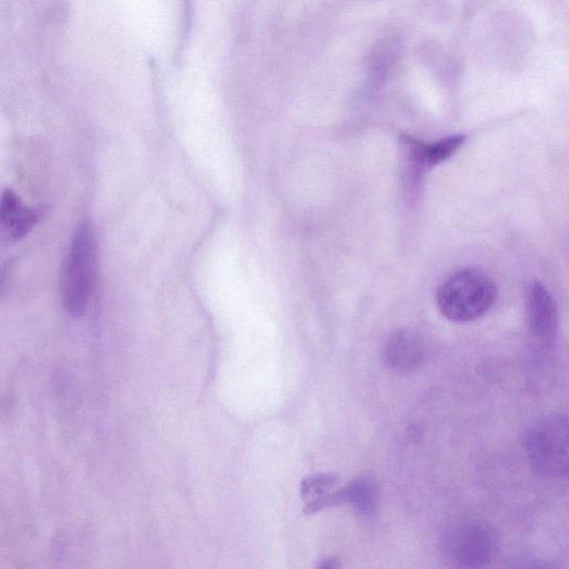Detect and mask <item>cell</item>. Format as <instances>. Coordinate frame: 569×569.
<instances>
[{
    "label": "cell",
    "instance_id": "obj_2",
    "mask_svg": "<svg viewBox=\"0 0 569 569\" xmlns=\"http://www.w3.org/2000/svg\"><path fill=\"white\" fill-rule=\"evenodd\" d=\"M498 532L488 521L462 518L445 529L440 549L445 559L458 568H481L489 565L498 551Z\"/></svg>",
    "mask_w": 569,
    "mask_h": 569
},
{
    "label": "cell",
    "instance_id": "obj_1",
    "mask_svg": "<svg viewBox=\"0 0 569 569\" xmlns=\"http://www.w3.org/2000/svg\"><path fill=\"white\" fill-rule=\"evenodd\" d=\"M497 299L492 280L475 269L460 270L438 288L437 305L441 315L453 322H469L486 315Z\"/></svg>",
    "mask_w": 569,
    "mask_h": 569
},
{
    "label": "cell",
    "instance_id": "obj_10",
    "mask_svg": "<svg viewBox=\"0 0 569 569\" xmlns=\"http://www.w3.org/2000/svg\"><path fill=\"white\" fill-rule=\"evenodd\" d=\"M337 482L338 478L332 473L310 476L301 483V496L310 499L316 498L329 491Z\"/></svg>",
    "mask_w": 569,
    "mask_h": 569
},
{
    "label": "cell",
    "instance_id": "obj_5",
    "mask_svg": "<svg viewBox=\"0 0 569 569\" xmlns=\"http://www.w3.org/2000/svg\"><path fill=\"white\" fill-rule=\"evenodd\" d=\"M529 329L541 342L550 343L558 331V309L556 301L541 282H532L527 295Z\"/></svg>",
    "mask_w": 569,
    "mask_h": 569
},
{
    "label": "cell",
    "instance_id": "obj_6",
    "mask_svg": "<svg viewBox=\"0 0 569 569\" xmlns=\"http://www.w3.org/2000/svg\"><path fill=\"white\" fill-rule=\"evenodd\" d=\"M425 349L418 335L409 329L393 331L382 349L385 365L397 372H410L423 360Z\"/></svg>",
    "mask_w": 569,
    "mask_h": 569
},
{
    "label": "cell",
    "instance_id": "obj_4",
    "mask_svg": "<svg viewBox=\"0 0 569 569\" xmlns=\"http://www.w3.org/2000/svg\"><path fill=\"white\" fill-rule=\"evenodd\" d=\"M96 270V243L91 228L81 223L70 244L62 277V300L67 311L81 315L90 299Z\"/></svg>",
    "mask_w": 569,
    "mask_h": 569
},
{
    "label": "cell",
    "instance_id": "obj_9",
    "mask_svg": "<svg viewBox=\"0 0 569 569\" xmlns=\"http://www.w3.org/2000/svg\"><path fill=\"white\" fill-rule=\"evenodd\" d=\"M343 503L347 502L362 517H370L377 506V487L375 481L361 476L341 488Z\"/></svg>",
    "mask_w": 569,
    "mask_h": 569
},
{
    "label": "cell",
    "instance_id": "obj_3",
    "mask_svg": "<svg viewBox=\"0 0 569 569\" xmlns=\"http://www.w3.org/2000/svg\"><path fill=\"white\" fill-rule=\"evenodd\" d=\"M526 452L532 470L543 478H562L569 467V425L563 412L537 420L526 437Z\"/></svg>",
    "mask_w": 569,
    "mask_h": 569
},
{
    "label": "cell",
    "instance_id": "obj_7",
    "mask_svg": "<svg viewBox=\"0 0 569 569\" xmlns=\"http://www.w3.org/2000/svg\"><path fill=\"white\" fill-rule=\"evenodd\" d=\"M37 210L24 207L19 197L10 189L0 194V232L10 240L27 236L37 223Z\"/></svg>",
    "mask_w": 569,
    "mask_h": 569
},
{
    "label": "cell",
    "instance_id": "obj_8",
    "mask_svg": "<svg viewBox=\"0 0 569 569\" xmlns=\"http://www.w3.org/2000/svg\"><path fill=\"white\" fill-rule=\"evenodd\" d=\"M463 134L442 138L436 142L425 143L410 137L403 138L412 160L419 168L436 166L450 158L465 142Z\"/></svg>",
    "mask_w": 569,
    "mask_h": 569
}]
</instances>
